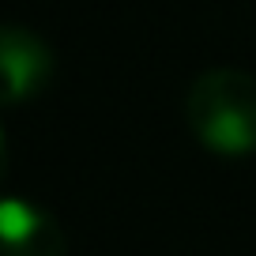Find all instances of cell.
<instances>
[{
	"label": "cell",
	"instance_id": "1",
	"mask_svg": "<svg viewBox=\"0 0 256 256\" xmlns=\"http://www.w3.org/2000/svg\"><path fill=\"white\" fill-rule=\"evenodd\" d=\"M192 132L215 154L256 151V76L241 68H211L192 80L184 94Z\"/></svg>",
	"mask_w": 256,
	"mask_h": 256
},
{
	"label": "cell",
	"instance_id": "2",
	"mask_svg": "<svg viewBox=\"0 0 256 256\" xmlns=\"http://www.w3.org/2000/svg\"><path fill=\"white\" fill-rule=\"evenodd\" d=\"M0 64H4V90L8 102H26L34 98L53 76V53L38 34L23 26H4L0 34Z\"/></svg>",
	"mask_w": 256,
	"mask_h": 256
},
{
	"label": "cell",
	"instance_id": "3",
	"mask_svg": "<svg viewBox=\"0 0 256 256\" xmlns=\"http://www.w3.org/2000/svg\"><path fill=\"white\" fill-rule=\"evenodd\" d=\"M0 234L8 256H64V234L42 208L8 196L4 215H0Z\"/></svg>",
	"mask_w": 256,
	"mask_h": 256
}]
</instances>
